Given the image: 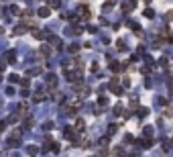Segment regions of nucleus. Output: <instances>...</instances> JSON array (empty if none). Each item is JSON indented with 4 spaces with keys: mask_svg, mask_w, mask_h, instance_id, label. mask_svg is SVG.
Wrapping results in <instances>:
<instances>
[{
    "mask_svg": "<svg viewBox=\"0 0 173 157\" xmlns=\"http://www.w3.org/2000/svg\"><path fill=\"white\" fill-rule=\"evenodd\" d=\"M39 14H41V16H49V10H47V8H43V10H39Z\"/></svg>",
    "mask_w": 173,
    "mask_h": 157,
    "instance_id": "2",
    "label": "nucleus"
},
{
    "mask_svg": "<svg viewBox=\"0 0 173 157\" xmlns=\"http://www.w3.org/2000/svg\"><path fill=\"white\" fill-rule=\"evenodd\" d=\"M51 6H55V8H57V6H59V0H51Z\"/></svg>",
    "mask_w": 173,
    "mask_h": 157,
    "instance_id": "3",
    "label": "nucleus"
},
{
    "mask_svg": "<svg viewBox=\"0 0 173 157\" xmlns=\"http://www.w3.org/2000/svg\"><path fill=\"white\" fill-rule=\"evenodd\" d=\"M41 53H43V55H49V53H51V49H49L47 45H43V47H41Z\"/></svg>",
    "mask_w": 173,
    "mask_h": 157,
    "instance_id": "1",
    "label": "nucleus"
}]
</instances>
